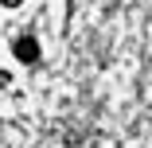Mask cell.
Instances as JSON below:
<instances>
[{
    "label": "cell",
    "instance_id": "obj_1",
    "mask_svg": "<svg viewBox=\"0 0 152 148\" xmlns=\"http://www.w3.org/2000/svg\"><path fill=\"white\" fill-rule=\"evenodd\" d=\"M16 58H20V63H35V58H39V43H35L31 35L16 39Z\"/></svg>",
    "mask_w": 152,
    "mask_h": 148
},
{
    "label": "cell",
    "instance_id": "obj_2",
    "mask_svg": "<svg viewBox=\"0 0 152 148\" xmlns=\"http://www.w3.org/2000/svg\"><path fill=\"white\" fill-rule=\"evenodd\" d=\"M0 4H8V8H20V4H23V0H0Z\"/></svg>",
    "mask_w": 152,
    "mask_h": 148
}]
</instances>
